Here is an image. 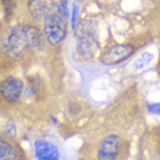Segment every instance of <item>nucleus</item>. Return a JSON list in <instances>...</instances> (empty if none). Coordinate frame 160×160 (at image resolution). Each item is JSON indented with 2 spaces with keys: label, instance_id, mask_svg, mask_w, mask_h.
I'll use <instances>...</instances> for the list:
<instances>
[{
  "label": "nucleus",
  "instance_id": "obj_1",
  "mask_svg": "<svg viewBox=\"0 0 160 160\" xmlns=\"http://www.w3.org/2000/svg\"><path fill=\"white\" fill-rule=\"evenodd\" d=\"M29 47L28 26L22 24L10 25L0 36V50L8 58H18Z\"/></svg>",
  "mask_w": 160,
  "mask_h": 160
},
{
  "label": "nucleus",
  "instance_id": "obj_2",
  "mask_svg": "<svg viewBox=\"0 0 160 160\" xmlns=\"http://www.w3.org/2000/svg\"><path fill=\"white\" fill-rule=\"evenodd\" d=\"M43 36L51 46H59L66 38L68 25L66 18L61 15L58 11L48 14L43 19Z\"/></svg>",
  "mask_w": 160,
  "mask_h": 160
},
{
  "label": "nucleus",
  "instance_id": "obj_3",
  "mask_svg": "<svg viewBox=\"0 0 160 160\" xmlns=\"http://www.w3.org/2000/svg\"><path fill=\"white\" fill-rule=\"evenodd\" d=\"M76 40H78V51L83 58H91L98 50V42L95 36V26L90 21H82L78 24Z\"/></svg>",
  "mask_w": 160,
  "mask_h": 160
},
{
  "label": "nucleus",
  "instance_id": "obj_4",
  "mask_svg": "<svg viewBox=\"0 0 160 160\" xmlns=\"http://www.w3.org/2000/svg\"><path fill=\"white\" fill-rule=\"evenodd\" d=\"M124 151V141L118 134H108L97 146V160H120Z\"/></svg>",
  "mask_w": 160,
  "mask_h": 160
},
{
  "label": "nucleus",
  "instance_id": "obj_5",
  "mask_svg": "<svg viewBox=\"0 0 160 160\" xmlns=\"http://www.w3.org/2000/svg\"><path fill=\"white\" fill-rule=\"evenodd\" d=\"M134 52H135V47L132 44H130V43L115 44L102 52L99 61H101L102 65H106V66L119 65L122 62H124L126 59H128Z\"/></svg>",
  "mask_w": 160,
  "mask_h": 160
},
{
  "label": "nucleus",
  "instance_id": "obj_6",
  "mask_svg": "<svg viewBox=\"0 0 160 160\" xmlns=\"http://www.w3.org/2000/svg\"><path fill=\"white\" fill-rule=\"evenodd\" d=\"M22 92H24V82L14 76L3 79L0 83V95L8 104H14L19 101Z\"/></svg>",
  "mask_w": 160,
  "mask_h": 160
},
{
  "label": "nucleus",
  "instance_id": "obj_7",
  "mask_svg": "<svg viewBox=\"0 0 160 160\" xmlns=\"http://www.w3.org/2000/svg\"><path fill=\"white\" fill-rule=\"evenodd\" d=\"M62 0H29L28 7L35 19L43 21L48 14L58 10Z\"/></svg>",
  "mask_w": 160,
  "mask_h": 160
},
{
  "label": "nucleus",
  "instance_id": "obj_8",
  "mask_svg": "<svg viewBox=\"0 0 160 160\" xmlns=\"http://www.w3.org/2000/svg\"><path fill=\"white\" fill-rule=\"evenodd\" d=\"M35 156L36 160H59V149L50 141L36 139L35 141Z\"/></svg>",
  "mask_w": 160,
  "mask_h": 160
},
{
  "label": "nucleus",
  "instance_id": "obj_9",
  "mask_svg": "<svg viewBox=\"0 0 160 160\" xmlns=\"http://www.w3.org/2000/svg\"><path fill=\"white\" fill-rule=\"evenodd\" d=\"M0 160H18V149L10 139L0 137Z\"/></svg>",
  "mask_w": 160,
  "mask_h": 160
},
{
  "label": "nucleus",
  "instance_id": "obj_10",
  "mask_svg": "<svg viewBox=\"0 0 160 160\" xmlns=\"http://www.w3.org/2000/svg\"><path fill=\"white\" fill-rule=\"evenodd\" d=\"M153 61V54L152 52H142L141 55L138 57V58H135L134 61H132L131 64V69L134 72H139V71H144L145 68H148L149 65H151V62Z\"/></svg>",
  "mask_w": 160,
  "mask_h": 160
},
{
  "label": "nucleus",
  "instance_id": "obj_11",
  "mask_svg": "<svg viewBox=\"0 0 160 160\" xmlns=\"http://www.w3.org/2000/svg\"><path fill=\"white\" fill-rule=\"evenodd\" d=\"M146 109H148V112L152 113V115H160V101L146 104Z\"/></svg>",
  "mask_w": 160,
  "mask_h": 160
},
{
  "label": "nucleus",
  "instance_id": "obj_12",
  "mask_svg": "<svg viewBox=\"0 0 160 160\" xmlns=\"http://www.w3.org/2000/svg\"><path fill=\"white\" fill-rule=\"evenodd\" d=\"M78 12H79L78 4H73V7H72V15H71V25H72L73 29L76 28V18H78Z\"/></svg>",
  "mask_w": 160,
  "mask_h": 160
},
{
  "label": "nucleus",
  "instance_id": "obj_13",
  "mask_svg": "<svg viewBox=\"0 0 160 160\" xmlns=\"http://www.w3.org/2000/svg\"><path fill=\"white\" fill-rule=\"evenodd\" d=\"M3 2H4V3H6V4H8V3H11V2H12V0H3Z\"/></svg>",
  "mask_w": 160,
  "mask_h": 160
}]
</instances>
